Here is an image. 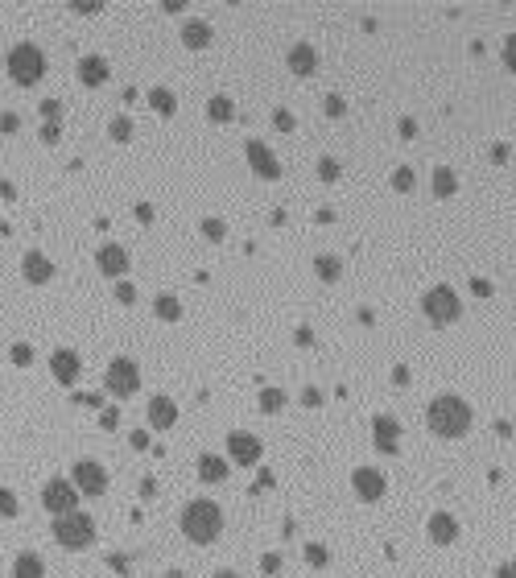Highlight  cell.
<instances>
[{
    "label": "cell",
    "mask_w": 516,
    "mask_h": 578,
    "mask_svg": "<svg viewBox=\"0 0 516 578\" xmlns=\"http://www.w3.org/2000/svg\"><path fill=\"white\" fill-rule=\"evenodd\" d=\"M425 421L438 438H467L471 430V405L459 393H442V397L429 400L425 409Z\"/></svg>",
    "instance_id": "1"
},
{
    "label": "cell",
    "mask_w": 516,
    "mask_h": 578,
    "mask_svg": "<svg viewBox=\"0 0 516 578\" xmlns=\"http://www.w3.org/2000/svg\"><path fill=\"white\" fill-rule=\"evenodd\" d=\"M182 533H186L194 545L219 541V533H223V512H219V504H215V500H190L186 508H182Z\"/></svg>",
    "instance_id": "2"
},
{
    "label": "cell",
    "mask_w": 516,
    "mask_h": 578,
    "mask_svg": "<svg viewBox=\"0 0 516 578\" xmlns=\"http://www.w3.org/2000/svg\"><path fill=\"white\" fill-rule=\"evenodd\" d=\"M54 541L62 545V549H87L95 541V521L87 516V512H62V516H54Z\"/></svg>",
    "instance_id": "3"
},
{
    "label": "cell",
    "mask_w": 516,
    "mask_h": 578,
    "mask_svg": "<svg viewBox=\"0 0 516 578\" xmlns=\"http://www.w3.org/2000/svg\"><path fill=\"white\" fill-rule=\"evenodd\" d=\"M8 75H13V83H21V87L38 83V79L46 75V54L34 42L13 45V50H8Z\"/></svg>",
    "instance_id": "4"
},
{
    "label": "cell",
    "mask_w": 516,
    "mask_h": 578,
    "mask_svg": "<svg viewBox=\"0 0 516 578\" xmlns=\"http://www.w3.org/2000/svg\"><path fill=\"white\" fill-rule=\"evenodd\" d=\"M422 310L434 326H450V322L463 318V302H459V294H455L450 285H434V289H425Z\"/></svg>",
    "instance_id": "5"
},
{
    "label": "cell",
    "mask_w": 516,
    "mask_h": 578,
    "mask_svg": "<svg viewBox=\"0 0 516 578\" xmlns=\"http://www.w3.org/2000/svg\"><path fill=\"white\" fill-rule=\"evenodd\" d=\"M108 389L116 393V397H133L137 389H141V368H137V359L128 356H116L108 363Z\"/></svg>",
    "instance_id": "6"
},
{
    "label": "cell",
    "mask_w": 516,
    "mask_h": 578,
    "mask_svg": "<svg viewBox=\"0 0 516 578\" xmlns=\"http://www.w3.org/2000/svg\"><path fill=\"white\" fill-rule=\"evenodd\" d=\"M42 504H46L54 516H62V512H75V504H79V488L71 484V479H50L46 488H42Z\"/></svg>",
    "instance_id": "7"
},
{
    "label": "cell",
    "mask_w": 516,
    "mask_h": 578,
    "mask_svg": "<svg viewBox=\"0 0 516 578\" xmlns=\"http://www.w3.org/2000/svg\"><path fill=\"white\" fill-rule=\"evenodd\" d=\"M260 454H265V446H260L256 434H248V430H232V434H228V458H232V463H239V467H256Z\"/></svg>",
    "instance_id": "8"
},
{
    "label": "cell",
    "mask_w": 516,
    "mask_h": 578,
    "mask_svg": "<svg viewBox=\"0 0 516 578\" xmlns=\"http://www.w3.org/2000/svg\"><path fill=\"white\" fill-rule=\"evenodd\" d=\"M71 484L83 491V496H103V491H108V471H103L95 458H79L75 471H71Z\"/></svg>",
    "instance_id": "9"
},
{
    "label": "cell",
    "mask_w": 516,
    "mask_h": 578,
    "mask_svg": "<svg viewBox=\"0 0 516 578\" xmlns=\"http://www.w3.org/2000/svg\"><path fill=\"white\" fill-rule=\"evenodd\" d=\"M372 442H376V450H380V454H397V450H401V426H397V417H392V413H376Z\"/></svg>",
    "instance_id": "10"
},
{
    "label": "cell",
    "mask_w": 516,
    "mask_h": 578,
    "mask_svg": "<svg viewBox=\"0 0 516 578\" xmlns=\"http://www.w3.org/2000/svg\"><path fill=\"white\" fill-rule=\"evenodd\" d=\"M244 149H248V166H252L260 178H281V166H277V157H273V149H269V145L248 140Z\"/></svg>",
    "instance_id": "11"
},
{
    "label": "cell",
    "mask_w": 516,
    "mask_h": 578,
    "mask_svg": "<svg viewBox=\"0 0 516 578\" xmlns=\"http://www.w3.org/2000/svg\"><path fill=\"white\" fill-rule=\"evenodd\" d=\"M351 488H355V496H360V500H368V504H372V500H380V496H384V488H388V484H384V475H380L376 467H360V471L351 475Z\"/></svg>",
    "instance_id": "12"
},
{
    "label": "cell",
    "mask_w": 516,
    "mask_h": 578,
    "mask_svg": "<svg viewBox=\"0 0 516 578\" xmlns=\"http://www.w3.org/2000/svg\"><path fill=\"white\" fill-rule=\"evenodd\" d=\"M425 533L434 545H455L459 541V521L450 516V512H434L429 521H425Z\"/></svg>",
    "instance_id": "13"
},
{
    "label": "cell",
    "mask_w": 516,
    "mask_h": 578,
    "mask_svg": "<svg viewBox=\"0 0 516 578\" xmlns=\"http://www.w3.org/2000/svg\"><path fill=\"white\" fill-rule=\"evenodd\" d=\"M99 273H103V277H124V273H128V248L103 244V248H99Z\"/></svg>",
    "instance_id": "14"
},
{
    "label": "cell",
    "mask_w": 516,
    "mask_h": 578,
    "mask_svg": "<svg viewBox=\"0 0 516 578\" xmlns=\"http://www.w3.org/2000/svg\"><path fill=\"white\" fill-rule=\"evenodd\" d=\"M50 372H54V380L75 384V380H79V356H75L71 347H58V352L50 356Z\"/></svg>",
    "instance_id": "15"
},
{
    "label": "cell",
    "mask_w": 516,
    "mask_h": 578,
    "mask_svg": "<svg viewBox=\"0 0 516 578\" xmlns=\"http://www.w3.org/2000/svg\"><path fill=\"white\" fill-rule=\"evenodd\" d=\"M285 62H289L293 75H314V71H318V50L306 45V42H297L289 54H285Z\"/></svg>",
    "instance_id": "16"
},
{
    "label": "cell",
    "mask_w": 516,
    "mask_h": 578,
    "mask_svg": "<svg viewBox=\"0 0 516 578\" xmlns=\"http://www.w3.org/2000/svg\"><path fill=\"white\" fill-rule=\"evenodd\" d=\"M174 421H178V405H174V400L170 397L149 400V426H153V430H170Z\"/></svg>",
    "instance_id": "17"
},
{
    "label": "cell",
    "mask_w": 516,
    "mask_h": 578,
    "mask_svg": "<svg viewBox=\"0 0 516 578\" xmlns=\"http://www.w3.org/2000/svg\"><path fill=\"white\" fill-rule=\"evenodd\" d=\"M79 83H87V87H99V83H108V58H99V54H87V58H79Z\"/></svg>",
    "instance_id": "18"
},
{
    "label": "cell",
    "mask_w": 516,
    "mask_h": 578,
    "mask_svg": "<svg viewBox=\"0 0 516 578\" xmlns=\"http://www.w3.org/2000/svg\"><path fill=\"white\" fill-rule=\"evenodd\" d=\"M198 479H202V484H223V479H228V458H219V454H198Z\"/></svg>",
    "instance_id": "19"
},
{
    "label": "cell",
    "mask_w": 516,
    "mask_h": 578,
    "mask_svg": "<svg viewBox=\"0 0 516 578\" xmlns=\"http://www.w3.org/2000/svg\"><path fill=\"white\" fill-rule=\"evenodd\" d=\"M21 273H25L34 285H46L50 277H54V265H50L42 252H25V261H21Z\"/></svg>",
    "instance_id": "20"
},
{
    "label": "cell",
    "mask_w": 516,
    "mask_h": 578,
    "mask_svg": "<svg viewBox=\"0 0 516 578\" xmlns=\"http://www.w3.org/2000/svg\"><path fill=\"white\" fill-rule=\"evenodd\" d=\"M182 42H186L190 50H207V45H211V25L198 21V17L186 21V25H182Z\"/></svg>",
    "instance_id": "21"
},
{
    "label": "cell",
    "mask_w": 516,
    "mask_h": 578,
    "mask_svg": "<svg viewBox=\"0 0 516 578\" xmlns=\"http://www.w3.org/2000/svg\"><path fill=\"white\" fill-rule=\"evenodd\" d=\"M13 578H46V562H42L38 554H17Z\"/></svg>",
    "instance_id": "22"
},
{
    "label": "cell",
    "mask_w": 516,
    "mask_h": 578,
    "mask_svg": "<svg viewBox=\"0 0 516 578\" xmlns=\"http://www.w3.org/2000/svg\"><path fill=\"white\" fill-rule=\"evenodd\" d=\"M153 314H157L161 322H178V318H182V302H178L174 294H157V302H153Z\"/></svg>",
    "instance_id": "23"
},
{
    "label": "cell",
    "mask_w": 516,
    "mask_h": 578,
    "mask_svg": "<svg viewBox=\"0 0 516 578\" xmlns=\"http://www.w3.org/2000/svg\"><path fill=\"white\" fill-rule=\"evenodd\" d=\"M149 103H153V112H161V116H174V112H178V95L170 87H153L149 91Z\"/></svg>",
    "instance_id": "24"
},
{
    "label": "cell",
    "mask_w": 516,
    "mask_h": 578,
    "mask_svg": "<svg viewBox=\"0 0 516 578\" xmlns=\"http://www.w3.org/2000/svg\"><path fill=\"white\" fill-rule=\"evenodd\" d=\"M207 116H211L215 124H228V120H235V103L228 99V95H211V103H207Z\"/></svg>",
    "instance_id": "25"
},
{
    "label": "cell",
    "mask_w": 516,
    "mask_h": 578,
    "mask_svg": "<svg viewBox=\"0 0 516 578\" xmlns=\"http://www.w3.org/2000/svg\"><path fill=\"white\" fill-rule=\"evenodd\" d=\"M455 190H459L455 170H450V166H438V170H434V194H438V198H450Z\"/></svg>",
    "instance_id": "26"
},
{
    "label": "cell",
    "mask_w": 516,
    "mask_h": 578,
    "mask_svg": "<svg viewBox=\"0 0 516 578\" xmlns=\"http://www.w3.org/2000/svg\"><path fill=\"white\" fill-rule=\"evenodd\" d=\"M314 273H318V281H339V277H343V261H339V257H318V261H314Z\"/></svg>",
    "instance_id": "27"
},
{
    "label": "cell",
    "mask_w": 516,
    "mask_h": 578,
    "mask_svg": "<svg viewBox=\"0 0 516 578\" xmlns=\"http://www.w3.org/2000/svg\"><path fill=\"white\" fill-rule=\"evenodd\" d=\"M285 393L281 389H260V413H281L285 409Z\"/></svg>",
    "instance_id": "28"
},
{
    "label": "cell",
    "mask_w": 516,
    "mask_h": 578,
    "mask_svg": "<svg viewBox=\"0 0 516 578\" xmlns=\"http://www.w3.org/2000/svg\"><path fill=\"white\" fill-rule=\"evenodd\" d=\"M306 562H310L314 570H323V566H330V549L318 545V541H310V545H306Z\"/></svg>",
    "instance_id": "29"
},
{
    "label": "cell",
    "mask_w": 516,
    "mask_h": 578,
    "mask_svg": "<svg viewBox=\"0 0 516 578\" xmlns=\"http://www.w3.org/2000/svg\"><path fill=\"white\" fill-rule=\"evenodd\" d=\"M17 512H21V504H17V496H13V491H8V488H0V516H4V521H13Z\"/></svg>",
    "instance_id": "30"
},
{
    "label": "cell",
    "mask_w": 516,
    "mask_h": 578,
    "mask_svg": "<svg viewBox=\"0 0 516 578\" xmlns=\"http://www.w3.org/2000/svg\"><path fill=\"white\" fill-rule=\"evenodd\" d=\"M112 140H133V120H128V116H116V120H112Z\"/></svg>",
    "instance_id": "31"
},
{
    "label": "cell",
    "mask_w": 516,
    "mask_h": 578,
    "mask_svg": "<svg viewBox=\"0 0 516 578\" xmlns=\"http://www.w3.org/2000/svg\"><path fill=\"white\" fill-rule=\"evenodd\" d=\"M202 236H207V240H215V244H219V240H223V236H228V223H223V219H202Z\"/></svg>",
    "instance_id": "32"
},
{
    "label": "cell",
    "mask_w": 516,
    "mask_h": 578,
    "mask_svg": "<svg viewBox=\"0 0 516 578\" xmlns=\"http://www.w3.org/2000/svg\"><path fill=\"white\" fill-rule=\"evenodd\" d=\"M392 186H397L401 194H409V190H413V170H409V166H401V170L392 174Z\"/></svg>",
    "instance_id": "33"
},
{
    "label": "cell",
    "mask_w": 516,
    "mask_h": 578,
    "mask_svg": "<svg viewBox=\"0 0 516 578\" xmlns=\"http://www.w3.org/2000/svg\"><path fill=\"white\" fill-rule=\"evenodd\" d=\"M13 363H17V368L34 363V347H29V343H13Z\"/></svg>",
    "instance_id": "34"
},
{
    "label": "cell",
    "mask_w": 516,
    "mask_h": 578,
    "mask_svg": "<svg viewBox=\"0 0 516 578\" xmlns=\"http://www.w3.org/2000/svg\"><path fill=\"white\" fill-rule=\"evenodd\" d=\"M500 54H504V66L516 75V34H508V38H504V50H500Z\"/></svg>",
    "instance_id": "35"
},
{
    "label": "cell",
    "mask_w": 516,
    "mask_h": 578,
    "mask_svg": "<svg viewBox=\"0 0 516 578\" xmlns=\"http://www.w3.org/2000/svg\"><path fill=\"white\" fill-rule=\"evenodd\" d=\"M323 112H327V116H334V120H339V116H343V112H347V103H343V99H339V95H327V99H323Z\"/></svg>",
    "instance_id": "36"
},
{
    "label": "cell",
    "mask_w": 516,
    "mask_h": 578,
    "mask_svg": "<svg viewBox=\"0 0 516 578\" xmlns=\"http://www.w3.org/2000/svg\"><path fill=\"white\" fill-rule=\"evenodd\" d=\"M318 174H323V182H334L339 178V161H334V157H323V161H318Z\"/></svg>",
    "instance_id": "37"
},
{
    "label": "cell",
    "mask_w": 516,
    "mask_h": 578,
    "mask_svg": "<svg viewBox=\"0 0 516 578\" xmlns=\"http://www.w3.org/2000/svg\"><path fill=\"white\" fill-rule=\"evenodd\" d=\"M471 294H475V298H492V281H483V277H471Z\"/></svg>",
    "instance_id": "38"
},
{
    "label": "cell",
    "mask_w": 516,
    "mask_h": 578,
    "mask_svg": "<svg viewBox=\"0 0 516 578\" xmlns=\"http://www.w3.org/2000/svg\"><path fill=\"white\" fill-rule=\"evenodd\" d=\"M116 298H120L124 306H133V302H137V289H133L128 281H120V285H116Z\"/></svg>",
    "instance_id": "39"
},
{
    "label": "cell",
    "mask_w": 516,
    "mask_h": 578,
    "mask_svg": "<svg viewBox=\"0 0 516 578\" xmlns=\"http://www.w3.org/2000/svg\"><path fill=\"white\" fill-rule=\"evenodd\" d=\"M260 570H265V575H277V570H281V554H265V558H260Z\"/></svg>",
    "instance_id": "40"
},
{
    "label": "cell",
    "mask_w": 516,
    "mask_h": 578,
    "mask_svg": "<svg viewBox=\"0 0 516 578\" xmlns=\"http://www.w3.org/2000/svg\"><path fill=\"white\" fill-rule=\"evenodd\" d=\"M273 124H277L281 133H293V116H289L285 108H277V112H273Z\"/></svg>",
    "instance_id": "41"
},
{
    "label": "cell",
    "mask_w": 516,
    "mask_h": 578,
    "mask_svg": "<svg viewBox=\"0 0 516 578\" xmlns=\"http://www.w3.org/2000/svg\"><path fill=\"white\" fill-rule=\"evenodd\" d=\"M116 413H120V409H103V413H99V426H103V430H116V426H120Z\"/></svg>",
    "instance_id": "42"
},
{
    "label": "cell",
    "mask_w": 516,
    "mask_h": 578,
    "mask_svg": "<svg viewBox=\"0 0 516 578\" xmlns=\"http://www.w3.org/2000/svg\"><path fill=\"white\" fill-rule=\"evenodd\" d=\"M58 112H62L58 99H46V103H42V116H50V124H58Z\"/></svg>",
    "instance_id": "43"
},
{
    "label": "cell",
    "mask_w": 516,
    "mask_h": 578,
    "mask_svg": "<svg viewBox=\"0 0 516 578\" xmlns=\"http://www.w3.org/2000/svg\"><path fill=\"white\" fill-rule=\"evenodd\" d=\"M112 570H120V575H128V570H133V562H128L124 554H112Z\"/></svg>",
    "instance_id": "44"
},
{
    "label": "cell",
    "mask_w": 516,
    "mask_h": 578,
    "mask_svg": "<svg viewBox=\"0 0 516 578\" xmlns=\"http://www.w3.org/2000/svg\"><path fill=\"white\" fill-rule=\"evenodd\" d=\"M71 8H75V13H99V0H75Z\"/></svg>",
    "instance_id": "45"
},
{
    "label": "cell",
    "mask_w": 516,
    "mask_h": 578,
    "mask_svg": "<svg viewBox=\"0 0 516 578\" xmlns=\"http://www.w3.org/2000/svg\"><path fill=\"white\" fill-rule=\"evenodd\" d=\"M302 405H310V409L323 405V393H318V389H306V393H302Z\"/></svg>",
    "instance_id": "46"
},
{
    "label": "cell",
    "mask_w": 516,
    "mask_h": 578,
    "mask_svg": "<svg viewBox=\"0 0 516 578\" xmlns=\"http://www.w3.org/2000/svg\"><path fill=\"white\" fill-rule=\"evenodd\" d=\"M293 339H297L302 347H310V343H314V331H310V326H297V335H293Z\"/></svg>",
    "instance_id": "47"
},
{
    "label": "cell",
    "mask_w": 516,
    "mask_h": 578,
    "mask_svg": "<svg viewBox=\"0 0 516 578\" xmlns=\"http://www.w3.org/2000/svg\"><path fill=\"white\" fill-rule=\"evenodd\" d=\"M58 136H62V129H58V124H46V129H42V140H46V145H54Z\"/></svg>",
    "instance_id": "48"
},
{
    "label": "cell",
    "mask_w": 516,
    "mask_h": 578,
    "mask_svg": "<svg viewBox=\"0 0 516 578\" xmlns=\"http://www.w3.org/2000/svg\"><path fill=\"white\" fill-rule=\"evenodd\" d=\"M392 380H397V384H409V368H405V363H397V368H392Z\"/></svg>",
    "instance_id": "49"
},
{
    "label": "cell",
    "mask_w": 516,
    "mask_h": 578,
    "mask_svg": "<svg viewBox=\"0 0 516 578\" xmlns=\"http://www.w3.org/2000/svg\"><path fill=\"white\" fill-rule=\"evenodd\" d=\"M137 219H141V223H153V207H149V203H141V207H137Z\"/></svg>",
    "instance_id": "50"
},
{
    "label": "cell",
    "mask_w": 516,
    "mask_h": 578,
    "mask_svg": "<svg viewBox=\"0 0 516 578\" xmlns=\"http://www.w3.org/2000/svg\"><path fill=\"white\" fill-rule=\"evenodd\" d=\"M496 578H516V562H504V566L496 570Z\"/></svg>",
    "instance_id": "51"
},
{
    "label": "cell",
    "mask_w": 516,
    "mask_h": 578,
    "mask_svg": "<svg viewBox=\"0 0 516 578\" xmlns=\"http://www.w3.org/2000/svg\"><path fill=\"white\" fill-rule=\"evenodd\" d=\"M0 129H4V133H13V129H17V116H13V112H4V120H0Z\"/></svg>",
    "instance_id": "52"
},
{
    "label": "cell",
    "mask_w": 516,
    "mask_h": 578,
    "mask_svg": "<svg viewBox=\"0 0 516 578\" xmlns=\"http://www.w3.org/2000/svg\"><path fill=\"white\" fill-rule=\"evenodd\" d=\"M260 488H273V471H260V479H256V491Z\"/></svg>",
    "instance_id": "53"
},
{
    "label": "cell",
    "mask_w": 516,
    "mask_h": 578,
    "mask_svg": "<svg viewBox=\"0 0 516 578\" xmlns=\"http://www.w3.org/2000/svg\"><path fill=\"white\" fill-rule=\"evenodd\" d=\"M79 405H91V409H99V393H83V397H79Z\"/></svg>",
    "instance_id": "54"
},
{
    "label": "cell",
    "mask_w": 516,
    "mask_h": 578,
    "mask_svg": "<svg viewBox=\"0 0 516 578\" xmlns=\"http://www.w3.org/2000/svg\"><path fill=\"white\" fill-rule=\"evenodd\" d=\"M133 446H137V450H145V446H149V434H145V430H137V434H133Z\"/></svg>",
    "instance_id": "55"
},
{
    "label": "cell",
    "mask_w": 516,
    "mask_h": 578,
    "mask_svg": "<svg viewBox=\"0 0 516 578\" xmlns=\"http://www.w3.org/2000/svg\"><path fill=\"white\" fill-rule=\"evenodd\" d=\"M401 136H418V124H413V120H401Z\"/></svg>",
    "instance_id": "56"
},
{
    "label": "cell",
    "mask_w": 516,
    "mask_h": 578,
    "mask_svg": "<svg viewBox=\"0 0 516 578\" xmlns=\"http://www.w3.org/2000/svg\"><path fill=\"white\" fill-rule=\"evenodd\" d=\"M215 578H239V575H235V570H219Z\"/></svg>",
    "instance_id": "57"
}]
</instances>
